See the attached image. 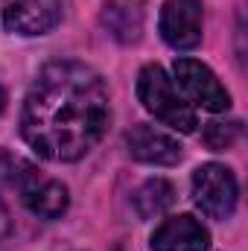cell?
<instances>
[{"instance_id":"6da1fadb","label":"cell","mask_w":248,"mask_h":251,"mask_svg":"<svg viewBox=\"0 0 248 251\" xmlns=\"http://www.w3.org/2000/svg\"><path fill=\"white\" fill-rule=\"evenodd\" d=\"M111 126L105 79L85 62L59 59L44 64L21 108V134L47 161L85 158Z\"/></svg>"},{"instance_id":"7a4b0ae2","label":"cell","mask_w":248,"mask_h":251,"mask_svg":"<svg viewBox=\"0 0 248 251\" xmlns=\"http://www.w3.org/2000/svg\"><path fill=\"white\" fill-rule=\"evenodd\" d=\"M137 100L143 102V108L149 114H155V120L164 126L190 134L196 131L198 117L193 111V105L181 97V91L175 88V82L167 76V70L161 64H146L137 73Z\"/></svg>"},{"instance_id":"3957f363","label":"cell","mask_w":248,"mask_h":251,"mask_svg":"<svg viewBox=\"0 0 248 251\" xmlns=\"http://www.w3.org/2000/svg\"><path fill=\"white\" fill-rule=\"evenodd\" d=\"M237 199H240L237 176L225 164L210 161L193 173V201L207 219L219 222L231 219V213L237 210Z\"/></svg>"},{"instance_id":"277c9868","label":"cell","mask_w":248,"mask_h":251,"mask_svg":"<svg viewBox=\"0 0 248 251\" xmlns=\"http://www.w3.org/2000/svg\"><path fill=\"white\" fill-rule=\"evenodd\" d=\"M173 73H175V79H173L175 88L181 91V97L190 105L213 111V114L231 108V94L216 79V73L207 64H201L198 59H175Z\"/></svg>"},{"instance_id":"5b68a950","label":"cell","mask_w":248,"mask_h":251,"mask_svg":"<svg viewBox=\"0 0 248 251\" xmlns=\"http://www.w3.org/2000/svg\"><path fill=\"white\" fill-rule=\"evenodd\" d=\"M161 38L173 50H196L204 35V6L201 0H167L158 18Z\"/></svg>"},{"instance_id":"8992f818","label":"cell","mask_w":248,"mask_h":251,"mask_svg":"<svg viewBox=\"0 0 248 251\" xmlns=\"http://www.w3.org/2000/svg\"><path fill=\"white\" fill-rule=\"evenodd\" d=\"M0 21L15 35H44L62 21V0H0Z\"/></svg>"},{"instance_id":"52a82bcc","label":"cell","mask_w":248,"mask_h":251,"mask_svg":"<svg viewBox=\"0 0 248 251\" xmlns=\"http://www.w3.org/2000/svg\"><path fill=\"white\" fill-rule=\"evenodd\" d=\"M125 146H128V155L140 164H155V167H173L181 161V143L161 131L158 126L140 123L134 126L128 134H125Z\"/></svg>"},{"instance_id":"ba28073f","label":"cell","mask_w":248,"mask_h":251,"mask_svg":"<svg viewBox=\"0 0 248 251\" xmlns=\"http://www.w3.org/2000/svg\"><path fill=\"white\" fill-rule=\"evenodd\" d=\"M210 231L190 213L164 219L152 234V251H207Z\"/></svg>"},{"instance_id":"9c48e42d","label":"cell","mask_w":248,"mask_h":251,"mask_svg":"<svg viewBox=\"0 0 248 251\" xmlns=\"http://www.w3.org/2000/svg\"><path fill=\"white\" fill-rule=\"evenodd\" d=\"M21 201L26 204L29 213H35L38 219H59L67 204H70V193L62 181L41 176L38 170H32L24 181H21Z\"/></svg>"},{"instance_id":"30bf717a","label":"cell","mask_w":248,"mask_h":251,"mask_svg":"<svg viewBox=\"0 0 248 251\" xmlns=\"http://www.w3.org/2000/svg\"><path fill=\"white\" fill-rule=\"evenodd\" d=\"M102 26L123 44L137 41L143 29V3L140 0H108L102 9Z\"/></svg>"},{"instance_id":"8fae6325","label":"cell","mask_w":248,"mask_h":251,"mask_svg":"<svg viewBox=\"0 0 248 251\" xmlns=\"http://www.w3.org/2000/svg\"><path fill=\"white\" fill-rule=\"evenodd\" d=\"M175 204V187L167 178H149L134 190V210L140 219H155Z\"/></svg>"},{"instance_id":"7c38bea8","label":"cell","mask_w":248,"mask_h":251,"mask_svg":"<svg viewBox=\"0 0 248 251\" xmlns=\"http://www.w3.org/2000/svg\"><path fill=\"white\" fill-rule=\"evenodd\" d=\"M32 170H35V167H32L26 158L15 155V152H9V149H0V181H3V184L21 187V181H24Z\"/></svg>"},{"instance_id":"4fadbf2b","label":"cell","mask_w":248,"mask_h":251,"mask_svg":"<svg viewBox=\"0 0 248 251\" xmlns=\"http://www.w3.org/2000/svg\"><path fill=\"white\" fill-rule=\"evenodd\" d=\"M240 131H243V126L237 123V120H231V123L213 120V123H207V128H204V143L210 149L222 152V149H231L240 140Z\"/></svg>"},{"instance_id":"5bb4252c","label":"cell","mask_w":248,"mask_h":251,"mask_svg":"<svg viewBox=\"0 0 248 251\" xmlns=\"http://www.w3.org/2000/svg\"><path fill=\"white\" fill-rule=\"evenodd\" d=\"M12 234V216H9V207L0 201V243Z\"/></svg>"}]
</instances>
